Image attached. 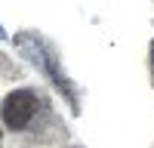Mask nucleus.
<instances>
[{
	"instance_id": "nucleus-1",
	"label": "nucleus",
	"mask_w": 154,
	"mask_h": 148,
	"mask_svg": "<svg viewBox=\"0 0 154 148\" xmlns=\"http://www.w3.org/2000/svg\"><path fill=\"white\" fill-rule=\"evenodd\" d=\"M37 108H40V99L37 93L31 90H16L3 99V108H0V114H3V123L9 130H25L31 123V117L37 114Z\"/></svg>"
},
{
	"instance_id": "nucleus-2",
	"label": "nucleus",
	"mask_w": 154,
	"mask_h": 148,
	"mask_svg": "<svg viewBox=\"0 0 154 148\" xmlns=\"http://www.w3.org/2000/svg\"><path fill=\"white\" fill-rule=\"evenodd\" d=\"M0 139H3V130H0Z\"/></svg>"
},
{
	"instance_id": "nucleus-3",
	"label": "nucleus",
	"mask_w": 154,
	"mask_h": 148,
	"mask_svg": "<svg viewBox=\"0 0 154 148\" xmlns=\"http://www.w3.org/2000/svg\"><path fill=\"white\" fill-rule=\"evenodd\" d=\"M0 37H3V28H0Z\"/></svg>"
}]
</instances>
